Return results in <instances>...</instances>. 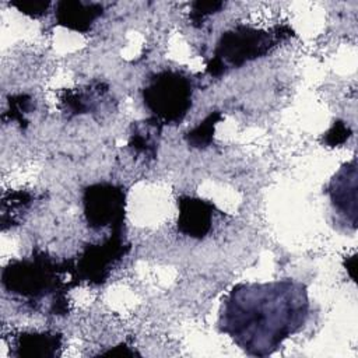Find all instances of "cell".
<instances>
[{
    "mask_svg": "<svg viewBox=\"0 0 358 358\" xmlns=\"http://www.w3.org/2000/svg\"><path fill=\"white\" fill-rule=\"evenodd\" d=\"M308 315V289L299 281L241 282L222 299L218 327L248 355L267 357L303 327Z\"/></svg>",
    "mask_w": 358,
    "mask_h": 358,
    "instance_id": "6da1fadb",
    "label": "cell"
},
{
    "mask_svg": "<svg viewBox=\"0 0 358 358\" xmlns=\"http://www.w3.org/2000/svg\"><path fill=\"white\" fill-rule=\"evenodd\" d=\"M71 259L57 262L35 249L29 257L11 260L1 271V284L7 294L18 298L32 310L64 316L69 313L67 289L73 284ZM73 281V280H71Z\"/></svg>",
    "mask_w": 358,
    "mask_h": 358,
    "instance_id": "7a4b0ae2",
    "label": "cell"
},
{
    "mask_svg": "<svg viewBox=\"0 0 358 358\" xmlns=\"http://www.w3.org/2000/svg\"><path fill=\"white\" fill-rule=\"evenodd\" d=\"M292 35V29L285 24L270 29H257L243 24L236 25L220 36L206 71L211 77H220L231 69H239L248 62L266 56Z\"/></svg>",
    "mask_w": 358,
    "mask_h": 358,
    "instance_id": "3957f363",
    "label": "cell"
},
{
    "mask_svg": "<svg viewBox=\"0 0 358 358\" xmlns=\"http://www.w3.org/2000/svg\"><path fill=\"white\" fill-rule=\"evenodd\" d=\"M194 85L189 76L176 70H162L145 83L141 95L151 117L161 126L180 123L192 108Z\"/></svg>",
    "mask_w": 358,
    "mask_h": 358,
    "instance_id": "277c9868",
    "label": "cell"
},
{
    "mask_svg": "<svg viewBox=\"0 0 358 358\" xmlns=\"http://www.w3.org/2000/svg\"><path fill=\"white\" fill-rule=\"evenodd\" d=\"M130 243L123 231H110L101 243H88L77 259H71V280L76 284H102L109 277L112 268L127 255Z\"/></svg>",
    "mask_w": 358,
    "mask_h": 358,
    "instance_id": "5b68a950",
    "label": "cell"
},
{
    "mask_svg": "<svg viewBox=\"0 0 358 358\" xmlns=\"http://www.w3.org/2000/svg\"><path fill=\"white\" fill-rule=\"evenodd\" d=\"M83 208L91 229L123 231L126 193L120 186L108 182L87 186L83 193Z\"/></svg>",
    "mask_w": 358,
    "mask_h": 358,
    "instance_id": "8992f818",
    "label": "cell"
},
{
    "mask_svg": "<svg viewBox=\"0 0 358 358\" xmlns=\"http://www.w3.org/2000/svg\"><path fill=\"white\" fill-rule=\"evenodd\" d=\"M357 159L352 158L336 172L326 187L333 208L352 229L357 228Z\"/></svg>",
    "mask_w": 358,
    "mask_h": 358,
    "instance_id": "52a82bcc",
    "label": "cell"
},
{
    "mask_svg": "<svg viewBox=\"0 0 358 358\" xmlns=\"http://www.w3.org/2000/svg\"><path fill=\"white\" fill-rule=\"evenodd\" d=\"M178 231L193 239H203L211 231L215 207L213 203L190 196L178 199Z\"/></svg>",
    "mask_w": 358,
    "mask_h": 358,
    "instance_id": "ba28073f",
    "label": "cell"
},
{
    "mask_svg": "<svg viewBox=\"0 0 358 358\" xmlns=\"http://www.w3.org/2000/svg\"><path fill=\"white\" fill-rule=\"evenodd\" d=\"M63 337L55 331H24L14 337L13 355L25 358H56Z\"/></svg>",
    "mask_w": 358,
    "mask_h": 358,
    "instance_id": "9c48e42d",
    "label": "cell"
},
{
    "mask_svg": "<svg viewBox=\"0 0 358 358\" xmlns=\"http://www.w3.org/2000/svg\"><path fill=\"white\" fill-rule=\"evenodd\" d=\"M55 14L60 25L77 32H88L103 14V6L101 3L64 0L56 3Z\"/></svg>",
    "mask_w": 358,
    "mask_h": 358,
    "instance_id": "30bf717a",
    "label": "cell"
},
{
    "mask_svg": "<svg viewBox=\"0 0 358 358\" xmlns=\"http://www.w3.org/2000/svg\"><path fill=\"white\" fill-rule=\"evenodd\" d=\"M162 126L152 117L131 124V133L129 147L133 154L144 158L145 161H154L158 150V138Z\"/></svg>",
    "mask_w": 358,
    "mask_h": 358,
    "instance_id": "8fae6325",
    "label": "cell"
},
{
    "mask_svg": "<svg viewBox=\"0 0 358 358\" xmlns=\"http://www.w3.org/2000/svg\"><path fill=\"white\" fill-rule=\"evenodd\" d=\"M108 92V85L94 83L85 88L67 90L62 96V103L67 115H83L95 110L96 101H101Z\"/></svg>",
    "mask_w": 358,
    "mask_h": 358,
    "instance_id": "7c38bea8",
    "label": "cell"
},
{
    "mask_svg": "<svg viewBox=\"0 0 358 358\" xmlns=\"http://www.w3.org/2000/svg\"><path fill=\"white\" fill-rule=\"evenodd\" d=\"M34 200V196L28 192H11L4 194L1 203V224L6 228L7 224H17L20 214L25 211Z\"/></svg>",
    "mask_w": 358,
    "mask_h": 358,
    "instance_id": "4fadbf2b",
    "label": "cell"
},
{
    "mask_svg": "<svg viewBox=\"0 0 358 358\" xmlns=\"http://www.w3.org/2000/svg\"><path fill=\"white\" fill-rule=\"evenodd\" d=\"M222 119L221 112L214 110L210 115L204 117L196 127H193L190 131L186 133L185 140L187 144L193 148H206L213 143L214 137V130L217 123Z\"/></svg>",
    "mask_w": 358,
    "mask_h": 358,
    "instance_id": "5bb4252c",
    "label": "cell"
},
{
    "mask_svg": "<svg viewBox=\"0 0 358 358\" xmlns=\"http://www.w3.org/2000/svg\"><path fill=\"white\" fill-rule=\"evenodd\" d=\"M8 113L11 120H17L21 127H25L28 124V120L25 119V115L31 110L32 106V98L27 94L13 95L8 101Z\"/></svg>",
    "mask_w": 358,
    "mask_h": 358,
    "instance_id": "9a60e30c",
    "label": "cell"
},
{
    "mask_svg": "<svg viewBox=\"0 0 358 358\" xmlns=\"http://www.w3.org/2000/svg\"><path fill=\"white\" fill-rule=\"evenodd\" d=\"M225 4L222 1H193L190 6V21L194 27H201L203 21L218 13Z\"/></svg>",
    "mask_w": 358,
    "mask_h": 358,
    "instance_id": "2e32d148",
    "label": "cell"
},
{
    "mask_svg": "<svg viewBox=\"0 0 358 358\" xmlns=\"http://www.w3.org/2000/svg\"><path fill=\"white\" fill-rule=\"evenodd\" d=\"M351 129L343 120H336L333 126L324 133L323 143L329 147H337L344 144L351 137Z\"/></svg>",
    "mask_w": 358,
    "mask_h": 358,
    "instance_id": "e0dca14e",
    "label": "cell"
},
{
    "mask_svg": "<svg viewBox=\"0 0 358 358\" xmlns=\"http://www.w3.org/2000/svg\"><path fill=\"white\" fill-rule=\"evenodd\" d=\"M10 4L18 8V11L34 18L45 15L52 6L50 1H45V0H20V1H11Z\"/></svg>",
    "mask_w": 358,
    "mask_h": 358,
    "instance_id": "ac0fdd59",
    "label": "cell"
},
{
    "mask_svg": "<svg viewBox=\"0 0 358 358\" xmlns=\"http://www.w3.org/2000/svg\"><path fill=\"white\" fill-rule=\"evenodd\" d=\"M102 355H123V357H133V355H138V352H136V350H133L131 347H129L126 343H122L116 347H113L109 351L102 352Z\"/></svg>",
    "mask_w": 358,
    "mask_h": 358,
    "instance_id": "d6986e66",
    "label": "cell"
},
{
    "mask_svg": "<svg viewBox=\"0 0 358 358\" xmlns=\"http://www.w3.org/2000/svg\"><path fill=\"white\" fill-rule=\"evenodd\" d=\"M350 262H351L350 264L345 262V267H347V271L350 273L351 278H355V273H354V270H355V262H357V259H355V255L350 257Z\"/></svg>",
    "mask_w": 358,
    "mask_h": 358,
    "instance_id": "ffe728a7",
    "label": "cell"
}]
</instances>
